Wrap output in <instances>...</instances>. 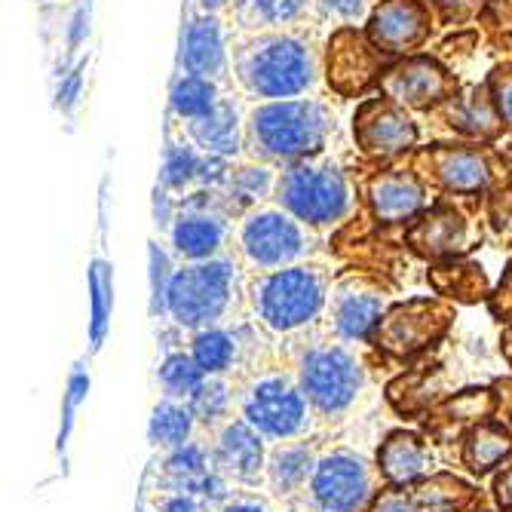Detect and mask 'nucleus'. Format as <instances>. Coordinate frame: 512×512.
Here are the masks:
<instances>
[{"label": "nucleus", "instance_id": "obj_1", "mask_svg": "<svg viewBox=\"0 0 512 512\" xmlns=\"http://www.w3.org/2000/svg\"><path fill=\"white\" fill-rule=\"evenodd\" d=\"M329 270L319 264H289L267 270L252 283L255 316L276 335L298 332L329 307Z\"/></svg>", "mask_w": 512, "mask_h": 512}, {"label": "nucleus", "instance_id": "obj_2", "mask_svg": "<svg viewBox=\"0 0 512 512\" xmlns=\"http://www.w3.org/2000/svg\"><path fill=\"white\" fill-rule=\"evenodd\" d=\"M237 77L258 99H292L316 83V59L295 34H258L237 53Z\"/></svg>", "mask_w": 512, "mask_h": 512}, {"label": "nucleus", "instance_id": "obj_3", "mask_svg": "<svg viewBox=\"0 0 512 512\" xmlns=\"http://www.w3.org/2000/svg\"><path fill=\"white\" fill-rule=\"evenodd\" d=\"M332 111L307 99H276L252 111L249 145L267 160H301L329 142Z\"/></svg>", "mask_w": 512, "mask_h": 512}, {"label": "nucleus", "instance_id": "obj_4", "mask_svg": "<svg viewBox=\"0 0 512 512\" xmlns=\"http://www.w3.org/2000/svg\"><path fill=\"white\" fill-rule=\"evenodd\" d=\"M237 292V267L230 261H197L191 267H181L169 279L166 292V313L184 325V329H209L215 319H221Z\"/></svg>", "mask_w": 512, "mask_h": 512}, {"label": "nucleus", "instance_id": "obj_5", "mask_svg": "<svg viewBox=\"0 0 512 512\" xmlns=\"http://www.w3.org/2000/svg\"><path fill=\"white\" fill-rule=\"evenodd\" d=\"M276 200L289 215L310 227H329L353 206V191L344 172L332 163H295L276 181Z\"/></svg>", "mask_w": 512, "mask_h": 512}, {"label": "nucleus", "instance_id": "obj_6", "mask_svg": "<svg viewBox=\"0 0 512 512\" xmlns=\"http://www.w3.org/2000/svg\"><path fill=\"white\" fill-rule=\"evenodd\" d=\"M298 381L310 399V405L325 414L338 417L356 405V399L365 390V365L362 359L344 344H316L301 356L298 365Z\"/></svg>", "mask_w": 512, "mask_h": 512}, {"label": "nucleus", "instance_id": "obj_7", "mask_svg": "<svg viewBox=\"0 0 512 512\" xmlns=\"http://www.w3.org/2000/svg\"><path fill=\"white\" fill-rule=\"evenodd\" d=\"M378 467L350 451L335 448L322 454L310 479V506L316 512H362L378 494Z\"/></svg>", "mask_w": 512, "mask_h": 512}, {"label": "nucleus", "instance_id": "obj_8", "mask_svg": "<svg viewBox=\"0 0 512 512\" xmlns=\"http://www.w3.org/2000/svg\"><path fill=\"white\" fill-rule=\"evenodd\" d=\"M310 399L301 381L286 375H264L243 393V417L264 436L276 442L298 439L310 430Z\"/></svg>", "mask_w": 512, "mask_h": 512}, {"label": "nucleus", "instance_id": "obj_9", "mask_svg": "<svg viewBox=\"0 0 512 512\" xmlns=\"http://www.w3.org/2000/svg\"><path fill=\"white\" fill-rule=\"evenodd\" d=\"M451 322V310L442 301L414 298L384 313L371 344L393 359H411L433 347Z\"/></svg>", "mask_w": 512, "mask_h": 512}, {"label": "nucleus", "instance_id": "obj_10", "mask_svg": "<svg viewBox=\"0 0 512 512\" xmlns=\"http://www.w3.org/2000/svg\"><path fill=\"white\" fill-rule=\"evenodd\" d=\"M240 246H243L246 261L267 273V270L295 264L307 252V237H304L301 221L289 215L286 209L283 212L258 209L243 221Z\"/></svg>", "mask_w": 512, "mask_h": 512}, {"label": "nucleus", "instance_id": "obj_11", "mask_svg": "<svg viewBox=\"0 0 512 512\" xmlns=\"http://www.w3.org/2000/svg\"><path fill=\"white\" fill-rule=\"evenodd\" d=\"M329 325L338 341L362 344L371 341L387 313V295L368 276H344L329 292Z\"/></svg>", "mask_w": 512, "mask_h": 512}, {"label": "nucleus", "instance_id": "obj_12", "mask_svg": "<svg viewBox=\"0 0 512 512\" xmlns=\"http://www.w3.org/2000/svg\"><path fill=\"white\" fill-rule=\"evenodd\" d=\"M356 138L365 154L393 157L414 148L417 126L393 99H375L365 102L362 111L356 114Z\"/></svg>", "mask_w": 512, "mask_h": 512}, {"label": "nucleus", "instance_id": "obj_13", "mask_svg": "<svg viewBox=\"0 0 512 512\" xmlns=\"http://www.w3.org/2000/svg\"><path fill=\"white\" fill-rule=\"evenodd\" d=\"M430 34V13L421 0H384L368 19V40L378 53H408Z\"/></svg>", "mask_w": 512, "mask_h": 512}, {"label": "nucleus", "instance_id": "obj_14", "mask_svg": "<svg viewBox=\"0 0 512 512\" xmlns=\"http://www.w3.org/2000/svg\"><path fill=\"white\" fill-rule=\"evenodd\" d=\"M267 448L264 436L246 421V417H234L224 427H218L215 442V463L227 479H237L243 485H255L267 476Z\"/></svg>", "mask_w": 512, "mask_h": 512}, {"label": "nucleus", "instance_id": "obj_15", "mask_svg": "<svg viewBox=\"0 0 512 512\" xmlns=\"http://www.w3.org/2000/svg\"><path fill=\"white\" fill-rule=\"evenodd\" d=\"M381 89L387 92V99H393L402 108H430L433 102H442L451 92L448 71L427 59V56H414L396 65L384 80Z\"/></svg>", "mask_w": 512, "mask_h": 512}, {"label": "nucleus", "instance_id": "obj_16", "mask_svg": "<svg viewBox=\"0 0 512 512\" xmlns=\"http://www.w3.org/2000/svg\"><path fill=\"white\" fill-rule=\"evenodd\" d=\"M473 227L454 206H436L408 230V246L427 258H457L470 249Z\"/></svg>", "mask_w": 512, "mask_h": 512}, {"label": "nucleus", "instance_id": "obj_17", "mask_svg": "<svg viewBox=\"0 0 512 512\" xmlns=\"http://www.w3.org/2000/svg\"><path fill=\"white\" fill-rule=\"evenodd\" d=\"M375 467L387 485L405 488V485L427 482L433 476L436 460H433V451H430L424 436L408 433V430H396L381 442Z\"/></svg>", "mask_w": 512, "mask_h": 512}, {"label": "nucleus", "instance_id": "obj_18", "mask_svg": "<svg viewBox=\"0 0 512 512\" xmlns=\"http://www.w3.org/2000/svg\"><path fill=\"white\" fill-rule=\"evenodd\" d=\"M368 209L375 215V221L381 224H402L408 218H414L427 203V191L417 175L393 169V172H381L368 181Z\"/></svg>", "mask_w": 512, "mask_h": 512}, {"label": "nucleus", "instance_id": "obj_19", "mask_svg": "<svg viewBox=\"0 0 512 512\" xmlns=\"http://www.w3.org/2000/svg\"><path fill=\"white\" fill-rule=\"evenodd\" d=\"M430 175L454 194H482L491 184V166L482 151L473 148H436L424 154Z\"/></svg>", "mask_w": 512, "mask_h": 512}, {"label": "nucleus", "instance_id": "obj_20", "mask_svg": "<svg viewBox=\"0 0 512 512\" xmlns=\"http://www.w3.org/2000/svg\"><path fill=\"white\" fill-rule=\"evenodd\" d=\"M319 454L307 442H283L267 457V485L276 497L292 500L295 494L310 488V479L316 473Z\"/></svg>", "mask_w": 512, "mask_h": 512}, {"label": "nucleus", "instance_id": "obj_21", "mask_svg": "<svg viewBox=\"0 0 512 512\" xmlns=\"http://www.w3.org/2000/svg\"><path fill=\"white\" fill-rule=\"evenodd\" d=\"M375 43H365L356 31H341L329 46V80L341 92L362 89L375 74Z\"/></svg>", "mask_w": 512, "mask_h": 512}, {"label": "nucleus", "instance_id": "obj_22", "mask_svg": "<svg viewBox=\"0 0 512 512\" xmlns=\"http://www.w3.org/2000/svg\"><path fill=\"white\" fill-rule=\"evenodd\" d=\"M224 237H227L224 221L218 215H209L200 209L184 212L172 227L175 249L191 261H209L224 246Z\"/></svg>", "mask_w": 512, "mask_h": 512}, {"label": "nucleus", "instance_id": "obj_23", "mask_svg": "<svg viewBox=\"0 0 512 512\" xmlns=\"http://www.w3.org/2000/svg\"><path fill=\"white\" fill-rule=\"evenodd\" d=\"M512 454V433L506 427L497 424H473V430L463 439V463L476 473L485 476L491 470H497L500 463H506Z\"/></svg>", "mask_w": 512, "mask_h": 512}, {"label": "nucleus", "instance_id": "obj_24", "mask_svg": "<svg viewBox=\"0 0 512 512\" xmlns=\"http://www.w3.org/2000/svg\"><path fill=\"white\" fill-rule=\"evenodd\" d=\"M184 68L200 77H215L224 68V37L215 19H194L184 37Z\"/></svg>", "mask_w": 512, "mask_h": 512}, {"label": "nucleus", "instance_id": "obj_25", "mask_svg": "<svg viewBox=\"0 0 512 512\" xmlns=\"http://www.w3.org/2000/svg\"><path fill=\"white\" fill-rule=\"evenodd\" d=\"M191 353L209 378H221L227 371H234V365L240 359V335L230 329H215V325H209V329H200L194 335Z\"/></svg>", "mask_w": 512, "mask_h": 512}, {"label": "nucleus", "instance_id": "obj_26", "mask_svg": "<svg viewBox=\"0 0 512 512\" xmlns=\"http://www.w3.org/2000/svg\"><path fill=\"white\" fill-rule=\"evenodd\" d=\"M191 135L200 148H206L209 154L227 157L240 151V123H237V111L230 105H218L212 114L191 120Z\"/></svg>", "mask_w": 512, "mask_h": 512}, {"label": "nucleus", "instance_id": "obj_27", "mask_svg": "<svg viewBox=\"0 0 512 512\" xmlns=\"http://www.w3.org/2000/svg\"><path fill=\"white\" fill-rule=\"evenodd\" d=\"M194 424H197V417L191 411L188 402H178V399H163L157 402L154 414H151V424H148V436L157 448H178L184 442H191V433H194Z\"/></svg>", "mask_w": 512, "mask_h": 512}, {"label": "nucleus", "instance_id": "obj_28", "mask_svg": "<svg viewBox=\"0 0 512 512\" xmlns=\"http://www.w3.org/2000/svg\"><path fill=\"white\" fill-rule=\"evenodd\" d=\"M218 105H221L218 86L212 83V77L188 74V77H181L172 89V111L184 120H200V117L212 114Z\"/></svg>", "mask_w": 512, "mask_h": 512}, {"label": "nucleus", "instance_id": "obj_29", "mask_svg": "<svg viewBox=\"0 0 512 512\" xmlns=\"http://www.w3.org/2000/svg\"><path fill=\"white\" fill-rule=\"evenodd\" d=\"M433 286L439 295L457 298V301H479L488 295V279L482 273V267L476 264H445L433 270Z\"/></svg>", "mask_w": 512, "mask_h": 512}, {"label": "nucleus", "instance_id": "obj_30", "mask_svg": "<svg viewBox=\"0 0 512 512\" xmlns=\"http://www.w3.org/2000/svg\"><path fill=\"white\" fill-rule=\"evenodd\" d=\"M166 476L175 482V488H191L197 479H203L209 470H215V454H209L200 442H184L169 451L166 457Z\"/></svg>", "mask_w": 512, "mask_h": 512}, {"label": "nucleus", "instance_id": "obj_31", "mask_svg": "<svg viewBox=\"0 0 512 512\" xmlns=\"http://www.w3.org/2000/svg\"><path fill=\"white\" fill-rule=\"evenodd\" d=\"M206 378L209 375L200 368L194 353H169L160 365V384L169 399H191Z\"/></svg>", "mask_w": 512, "mask_h": 512}, {"label": "nucleus", "instance_id": "obj_32", "mask_svg": "<svg viewBox=\"0 0 512 512\" xmlns=\"http://www.w3.org/2000/svg\"><path fill=\"white\" fill-rule=\"evenodd\" d=\"M191 411L200 424L206 427H224L227 424V414H230V405H234V396H230V387L221 381V378H206L194 396L188 399Z\"/></svg>", "mask_w": 512, "mask_h": 512}, {"label": "nucleus", "instance_id": "obj_33", "mask_svg": "<svg viewBox=\"0 0 512 512\" xmlns=\"http://www.w3.org/2000/svg\"><path fill=\"white\" fill-rule=\"evenodd\" d=\"M411 494H414L417 506H421V512H454L470 497V488L451 476H430Z\"/></svg>", "mask_w": 512, "mask_h": 512}, {"label": "nucleus", "instance_id": "obj_34", "mask_svg": "<svg viewBox=\"0 0 512 512\" xmlns=\"http://www.w3.org/2000/svg\"><path fill=\"white\" fill-rule=\"evenodd\" d=\"M304 0H240V22L246 28H273L298 19Z\"/></svg>", "mask_w": 512, "mask_h": 512}, {"label": "nucleus", "instance_id": "obj_35", "mask_svg": "<svg viewBox=\"0 0 512 512\" xmlns=\"http://www.w3.org/2000/svg\"><path fill=\"white\" fill-rule=\"evenodd\" d=\"M497 105H491L485 96H470L463 99L460 105H451V120L457 129L470 132V135H479V138H488L497 132V114H494Z\"/></svg>", "mask_w": 512, "mask_h": 512}, {"label": "nucleus", "instance_id": "obj_36", "mask_svg": "<svg viewBox=\"0 0 512 512\" xmlns=\"http://www.w3.org/2000/svg\"><path fill=\"white\" fill-rule=\"evenodd\" d=\"M89 289H92V347L99 350L105 329H108V313H111V273L102 261L92 264Z\"/></svg>", "mask_w": 512, "mask_h": 512}, {"label": "nucleus", "instance_id": "obj_37", "mask_svg": "<svg viewBox=\"0 0 512 512\" xmlns=\"http://www.w3.org/2000/svg\"><path fill=\"white\" fill-rule=\"evenodd\" d=\"M494 411V393L488 387L482 390H463L445 405V421L451 424H482V417Z\"/></svg>", "mask_w": 512, "mask_h": 512}, {"label": "nucleus", "instance_id": "obj_38", "mask_svg": "<svg viewBox=\"0 0 512 512\" xmlns=\"http://www.w3.org/2000/svg\"><path fill=\"white\" fill-rule=\"evenodd\" d=\"M227 181H230V191H234V197H240L243 203H255L270 191L273 175H270L267 166H243L237 172H230Z\"/></svg>", "mask_w": 512, "mask_h": 512}, {"label": "nucleus", "instance_id": "obj_39", "mask_svg": "<svg viewBox=\"0 0 512 512\" xmlns=\"http://www.w3.org/2000/svg\"><path fill=\"white\" fill-rule=\"evenodd\" d=\"M200 157L191 148H169L166 151V163H163V181L169 188H184V184L197 181L200 175Z\"/></svg>", "mask_w": 512, "mask_h": 512}, {"label": "nucleus", "instance_id": "obj_40", "mask_svg": "<svg viewBox=\"0 0 512 512\" xmlns=\"http://www.w3.org/2000/svg\"><path fill=\"white\" fill-rule=\"evenodd\" d=\"M316 10L322 19H332L338 25H353L365 16L368 0H316Z\"/></svg>", "mask_w": 512, "mask_h": 512}, {"label": "nucleus", "instance_id": "obj_41", "mask_svg": "<svg viewBox=\"0 0 512 512\" xmlns=\"http://www.w3.org/2000/svg\"><path fill=\"white\" fill-rule=\"evenodd\" d=\"M86 390H89V378L83 375V371H74L71 384H68V396H65V417H62V430H59V448L68 445V436H71V427H74V411L83 402Z\"/></svg>", "mask_w": 512, "mask_h": 512}, {"label": "nucleus", "instance_id": "obj_42", "mask_svg": "<svg viewBox=\"0 0 512 512\" xmlns=\"http://www.w3.org/2000/svg\"><path fill=\"white\" fill-rule=\"evenodd\" d=\"M365 512H421V506H417L414 494H408L405 488L390 485L387 491L375 494V500L368 503Z\"/></svg>", "mask_w": 512, "mask_h": 512}, {"label": "nucleus", "instance_id": "obj_43", "mask_svg": "<svg viewBox=\"0 0 512 512\" xmlns=\"http://www.w3.org/2000/svg\"><path fill=\"white\" fill-rule=\"evenodd\" d=\"M491 99L497 105L500 120H506L512 126V68L494 74V80H491Z\"/></svg>", "mask_w": 512, "mask_h": 512}, {"label": "nucleus", "instance_id": "obj_44", "mask_svg": "<svg viewBox=\"0 0 512 512\" xmlns=\"http://www.w3.org/2000/svg\"><path fill=\"white\" fill-rule=\"evenodd\" d=\"M160 512H206V500L191 491H184V488H175L163 497Z\"/></svg>", "mask_w": 512, "mask_h": 512}, {"label": "nucleus", "instance_id": "obj_45", "mask_svg": "<svg viewBox=\"0 0 512 512\" xmlns=\"http://www.w3.org/2000/svg\"><path fill=\"white\" fill-rule=\"evenodd\" d=\"M218 512H276L264 497L255 494H240V497H230L218 506Z\"/></svg>", "mask_w": 512, "mask_h": 512}, {"label": "nucleus", "instance_id": "obj_46", "mask_svg": "<svg viewBox=\"0 0 512 512\" xmlns=\"http://www.w3.org/2000/svg\"><path fill=\"white\" fill-rule=\"evenodd\" d=\"M491 307H494V313H497L500 319L512 322V264L506 267V273H503V279H500V289H497Z\"/></svg>", "mask_w": 512, "mask_h": 512}, {"label": "nucleus", "instance_id": "obj_47", "mask_svg": "<svg viewBox=\"0 0 512 512\" xmlns=\"http://www.w3.org/2000/svg\"><path fill=\"white\" fill-rule=\"evenodd\" d=\"M494 497L503 512H512V463L494 479Z\"/></svg>", "mask_w": 512, "mask_h": 512}, {"label": "nucleus", "instance_id": "obj_48", "mask_svg": "<svg viewBox=\"0 0 512 512\" xmlns=\"http://www.w3.org/2000/svg\"><path fill=\"white\" fill-rule=\"evenodd\" d=\"M500 350H503V356H506V362L512 365V322L503 329V335H500Z\"/></svg>", "mask_w": 512, "mask_h": 512}, {"label": "nucleus", "instance_id": "obj_49", "mask_svg": "<svg viewBox=\"0 0 512 512\" xmlns=\"http://www.w3.org/2000/svg\"><path fill=\"white\" fill-rule=\"evenodd\" d=\"M200 4H203V10H218L227 4V0H200Z\"/></svg>", "mask_w": 512, "mask_h": 512}]
</instances>
